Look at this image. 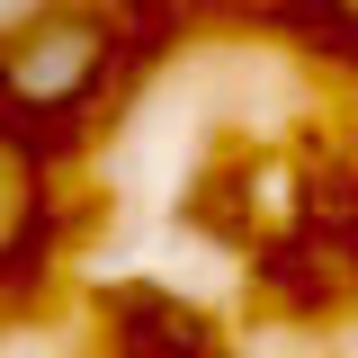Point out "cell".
Listing matches in <instances>:
<instances>
[{
	"label": "cell",
	"instance_id": "obj_2",
	"mask_svg": "<svg viewBox=\"0 0 358 358\" xmlns=\"http://www.w3.org/2000/svg\"><path fill=\"white\" fill-rule=\"evenodd\" d=\"M54 251V143L0 117V287Z\"/></svg>",
	"mask_w": 358,
	"mask_h": 358
},
{
	"label": "cell",
	"instance_id": "obj_3",
	"mask_svg": "<svg viewBox=\"0 0 358 358\" xmlns=\"http://www.w3.org/2000/svg\"><path fill=\"white\" fill-rule=\"evenodd\" d=\"M331 18H350V27H358V0H331Z\"/></svg>",
	"mask_w": 358,
	"mask_h": 358
},
{
	"label": "cell",
	"instance_id": "obj_1",
	"mask_svg": "<svg viewBox=\"0 0 358 358\" xmlns=\"http://www.w3.org/2000/svg\"><path fill=\"white\" fill-rule=\"evenodd\" d=\"M126 63V9L117 0H36L0 27V117L9 126H72Z\"/></svg>",
	"mask_w": 358,
	"mask_h": 358
}]
</instances>
